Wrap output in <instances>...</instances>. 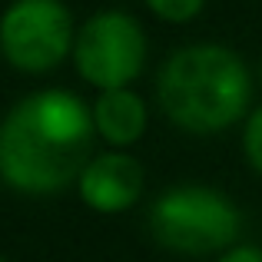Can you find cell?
Masks as SVG:
<instances>
[{
  "mask_svg": "<svg viewBox=\"0 0 262 262\" xmlns=\"http://www.w3.org/2000/svg\"><path fill=\"white\" fill-rule=\"evenodd\" d=\"M90 110H93L96 140H103L110 149H129L146 136L149 110L136 90H129V86L103 90L90 103Z\"/></svg>",
  "mask_w": 262,
  "mask_h": 262,
  "instance_id": "cell-7",
  "label": "cell"
},
{
  "mask_svg": "<svg viewBox=\"0 0 262 262\" xmlns=\"http://www.w3.org/2000/svg\"><path fill=\"white\" fill-rule=\"evenodd\" d=\"M216 262H262V246H256V243H236L232 249L219 252Z\"/></svg>",
  "mask_w": 262,
  "mask_h": 262,
  "instance_id": "cell-10",
  "label": "cell"
},
{
  "mask_svg": "<svg viewBox=\"0 0 262 262\" xmlns=\"http://www.w3.org/2000/svg\"><path fill=\"white\" fill-rule=\"evenodd\" d=\"M93 110L60 86L20 96L0 120V183L24 196L77 186L93 156Z\"/></svg>",
  "mask_w": 262,
  "mask_h": 262,
  "instance_id": "cell-1",
  "label": "cell"
},
{
  "mask_svg": "<svg viewBox=\"0 0 262 262\" xmlns=\"http://www.w3.org/2000/svg\"><path fill=\"white\" fill-rule=\"evenodd\" d=\"M146 7L153 10V17L166 20V24H189L199 17L206 0H146Z\"/></svg>",
  "mask_w": 262,
  "mask_h": 262,
  "instance_id": "cell-9",
  "label": "cell"
},
{
  "mask_svg": "<svg viewBox=\"0 0 262 262\" xmlns=\"http://www.w3.org/2000/svg\"><path fill=\"white\" fill-rule=\"evenodd\" d=\"M0 262H10V259H4V256H0Z\"/></svg>",
  "mask_w": 262,
  "mask_h": 262,
  "instance_id": "cell-11",
  "label": "cell"
},
{
  "mask_svg": "<svg viewBox=\"0 0 262 262\" xmlns=\"http://www.w3.org/2000/svg\"><path fill=\"white\" fill-rule=\"evenodd\" d=\"M146 169L126 149H103L93 153L77 179V192L83 206L96 216H123L143 196Z\"/></svg>",
  "mask_w": 262,
  "mask_h": 262,
  "instance_id": "cell-6",
  "label": "cell"
},
{
  "mask_svg": "<svg viewBox=\"0 0 262 262\" xmlns=\"http://www.w3.org/2000/svg\"><path fill=\"white\" fill-rule=\"evenodd\" d=\"M252 77L246 60L223 43H189L156 73V103L176 129L192 136L226 133L249 116Z\"/></svg>",
  "mask_w": 262,
  "mask_h": 262,
  "instance_id": "cell-2",
  "label": "cell"
},
{
  "mask_svg": "<svg viewBox=\"0 0 262 262\" xmlns=\"http://www.w3.org/2000/svg\"><path fill=\"white\" fill-rule=\"evenodd\" d=\"M259 73H262V70H259Z\"/></svg>",
  "mask_w": 262,
  "mask_h": 262,
  "instance_id": "cell-12",
  "label": "cell"
},
{
  "mask_svg": "<svg viewBox=\"0 0 262 262\" xmlns=\"http://www.w3.org/2000/svg\"><path fill=\"white\" fill-rule=\"evenodd\" d=\"M243 156L252 173L262 176V106H256L243 123Z\"/></svg>",
  "mask_w": 262,
  "mask_h": 262,
  "instance_id": "cell-8",
  "label": "cell"
},
{
  "mask_svg": "<svg viewBox=\"0 0 262 262\" xmlns=\"http://www.w3.org/2000/svg\"><path fill=\"white\" fill-rule=\"evenodd\" d=\"M146 33L126 10H100L77 27L73 67L96 93L129 86L146 67Z\"/></svg>",
  "mask_w": 262,
  "mask_h": 262,
  "instance_id": "cell-4",
  "label": "cell"
},
{
  "mask_svg": "<svg viewBox=\"0 0 262 262\" xmlns=\"http://www.w3.org/2000/svg\"><path fill=\"white\" fill-rule=\"evenodd\" d=\"M77 27L63 0H10L0 13V57L20 73H50L73 57Z\"/></svg>",
  "mask_w": 262,
  "mask_h": 262,
  "instance_id": "cell-5",
  "label": "cell"
},
{
  "mask_svg": "<svg viewBox=\"0 0 262 262\" xmlns=\"http://www.w3.org/2000/svg\"><path fill=\"white\" fill-rule=\"evenodd\" d=\"M146 229L156 246L176 256H219L243 232V212L212 186H169L149 203Z\"/></svg>",
  "mask_w": 262,
  "mask_h": 262,
  "instance_id": "cell-3",
  "label": "cell"
}]
</instances>
